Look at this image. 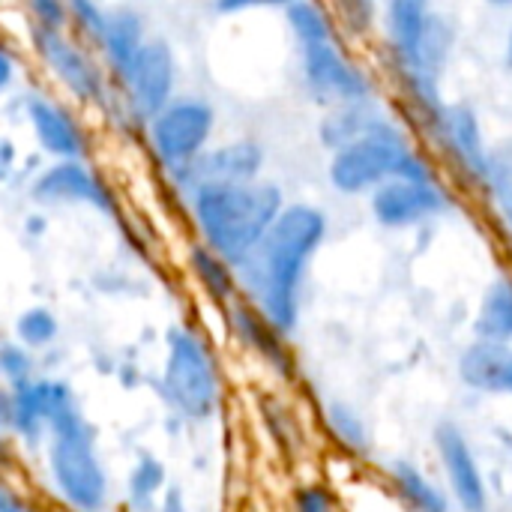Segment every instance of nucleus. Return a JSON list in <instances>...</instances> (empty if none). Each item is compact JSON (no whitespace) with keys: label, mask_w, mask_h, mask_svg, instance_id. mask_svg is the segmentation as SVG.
Listing matches in <instances>:
<instances>
[{"label":"nucleus","mask_w":512,"mask_h":512,"mask_svg":"<svg viewBox=\"0 0 512 512\" xmlns=\"http://www.w3.org/2000/svg\"><path fill=\"white\" fill-rule=\"evenodd\" d=\"M327 213L315 204H285L261 243L234 267L249 303L279 330L288 333L300 315L306 270L327 240Z\"/></svg>","instance_id":"f257e3e1"},{"label":"nucleus","mask_w":512,"mask_h":512,"mask_svg":"<svg viewBox=\"0 0 512 512\" xmlns=\"http://www.w3.org/2000/svg\"><path fill=\"white\" fill-rule=\"evenodd\" d=\"M183 201L198 240L234 267L261 243L288 204L282 186L264 177L252 183H201Z\"/></svg>","instance_id":"f03ea898"},{"label":"nucleus","mask_w":512,"mask_h":512,"mask_svg":"<svg viewBox=\"0 0 512 512\" xmlns=\"http://www.w3.org/2000/svg\"><path fill=\"white\" fill-rule=\"evenodd\" d=\"M27 42L39 69L57 84L63 96H69L72 105L84 111H105L111 105L114 84L90 42H84L72 30L42 27H30Z\"/></svg>","instance_id":"7ed1b4c3"},{"label":"nucleus","mask_w":512,"mask_h":512,"mask_svg":"<svg viewBox=\"0 0 512 512\" xmlns=\"http://www.w3.org/2000/svg\"><path fill=\"white\" fill-rule=\"evenodd\" d=\"M414 144L408 126L384 114L366 135L330 153L327 180L339 195L360 198L372 195L381 183L396 177L402 153Z\"/></svg>","instance_id":"20e7f679"},{"label":"nucleus","mask_w":512,"mask_h":512,"mask_svg":"<svg viewBox=\"0 0 512 512\" xmlns=\"http://www.w3.org/2000/svg\"><path fill=\"white\" fill-rule=\"evenodd\" d=\"M429 141L432 156L438 159L441 171L456 180L462 189L483 192L489 165H492V147L486 141L483 123L471 105L462 102H444L432 126L423 132Z\"/></svg>","instance_id":"39448f33"},{"label":"nucleus","mask_w":512,"mask_h":512,"mask_svg":"<svg viewBox=\"0 0 512 512\" xmlns=\"http://www.w3.org/2000/svg\"><path fill=\"white\" fill-rule=\"evenodd\" d=\"M216 108L198 93H177L144 123V141L162 171L198 159L216 135Z\"/></svg>","instance_id":"423d86ee"},{"label":"nucleus","mask_w":512,"mask_h":512,"mask_svg":"<svg viewBox=\"0 0 512 512\" xmlns=\"http://www.w3.org/2000/svg\"><path fill=\"white\" fill-rule=\"evenodd\" d=\"M180 66L177 54L168 39L150 36L132 66L123 72L120 81H114V99L111 105L144 132V123L177 96Z\"/></svg>","instance_id":"0eeeda50"},{"label":"nucleus","mask_w":512,"mask_h":512,"mask_svg":"<svg viewBox=\"0 0 512 512\" xmlns=\"http://www.w3.org/2000/svg\"><path fill=\"white\" fill-rule=\"evenodd\" d=\"M300 78L312 102L321 108L339 102L375 99V75L345 48L342 39L300 45Z\"/></svg>","instance_id":"6e6552de"},{"label":"nucleus","mask_w":512,"mask_h":512,"mask_svg":"<svg viewBox=\"0 0 512 512\" xmlns=\"http://www.w3.org/2000/svg\"><path fill=\"white\" fill-rule=\"evenodd\" d=\"M51 474L69 504L84 512H99L105 507V474L93 456L90 432L75 411L51 423Z\"/></svg>","instance_id":"1a4fd4ad"},{"label":"nucleus","mask_w":512,"mask_h":512,"mask_svg":"<svg viewBox=\"0 0 512 512\" xmlns=\"http://www.w3.org/2000/svg\"><path fill=\"white\" fill-rule=\"evenodd\" d=\"M30 198L42 207H90L120 219V195L90 159H51L30 180Z\"/></svg>","instance_id":"9d476101"},{"label":"nucleus","mask_w":512,"mask_h":512,"mask_svg":"<svg viewBox=\"0 0 512 512\" xmlns=\"http://www.w3.org/2000/svg\"><path fill=\"white\" fill-rule=\"evenodd\" d=\"M21 117L30 126V135L42 156L48 159H90L93 156V132L84 123L78 105L63 102L45 90H24Z\"/></svg>","instance_id":"9b49d317"},{"label":"nucleus","mask_w":512,"mask_h":512,"mask_svg":"<svg viewBox=\"0 0 512 512\" xmlns=\"http://www.w3.org/2000/svg\"><path fill=\"white\" fill-rule=\"evenodd\" d=\"M165 390L171 402L195 420H207L216 408V369L204 342L192 330L171 333V351L165 366Z\"/></svg>","instance_id":"f8f14e48"},{"label":"nucleus","mask_w":512,"mask_h":512,"mask_svg":"<svg viewBox=\"0 0 512 512\" xmlns=\"http://www.w3.org/2000/svg\"><path fill=\"white\" fill-rule=\"evenodd\" d=\"M267 168V150L258 138H231L210 144L198 159L162 171L174 195L186 198L201 183H252Z\"/></svg>","instance_id":"ddd939ff"},{"label":"nucleus","mask_w":512,"mask_h":512,"mask_svg":"<svg viewBox=\"0 0 512 512\" xmlns=\"http://www.w3.org/2000/svg\"><path fill=\"white\" fill-rule=\"evenodd\" d=\"M453 192L444 180H399L390 177L369 195V210L381 228H420L453 207Z\"/></svg>","instance_id":"4468645a"},{"label":"nucleus","mask_w":512,"mask_h":512,"mask_svg":"<svg viewBox=\"0 0 512 512\" xmlns=\"http://www.w3.org/2000/svg\"><path fill=\"white\" fill-rule=\"evenodd\" d=\"M147 24H144V15L132 6H114L108 9L105 15V27L96 39V54L99 60L105 63L108 75H111V84L123 78V72L132 66V60L138 57V51L144 48L147 42Z\"/></svg>","instance_id":"2eb2a0df"},{"label":"nucleus","mask_w":512,"mask_h":512,"mask_svg":"<svg viewBox=\"0 0 512 512\" xmlns=\"http://www.w3.org/2000/svg\"><path fill=\"white\" fill-rule=\"evenodd\" d=\"M432 0H384L381 6V30H384V57L402 60L423 42L432 18Z\"/></svg>","instance_id":"dca6fc26"},{"label":"nucleus","mask_w":512,"mask_h":512,"mask_svg":"<svg viewBox=\"0 0 512 512\" xmlns=\"http://www.w3.org/2000/svg\"><path fill=\"white\" fill-rule=\"evenodd\" d=\"M387 111L378 105V99H363V102H339L327 105L321 120H318V144L324 150H339L360 135H366Z\"/></svg>","instance_id":"f3484780"},{"label":"nucleus","mask_w":512,"mask_h":512,"mask_svg":"<svg viewBox=\"0 0 512 512\" xmlns=\"http://www.w3.org/2000/svg\"><path fill=\"white\" fill-rule=\"evenodd\" d=\"M438 447H441V456L450 468V480L459 492V501L465 504L468 512H483L486 510V492H483V480H480V471L474 465V456L465 444V438L459 435L456 426H441L438 429Z\"/></svg>","instance_id":"a211bd4d"},{"label":"nucleus","mask_w":512,"mask_h":512,"mask_svg":"<svg viewBox=\"0 0 512 512\" xmlns=\"http://www.w3.org/2000/svg\"><path fill=\"white\" fill-rule=\"evenodd\" d=\"M459 369L477 390L512 393V351L504 342H477L465 351Z\"/></svg>","instance_id":"6ab92c4d"},{"label":"nucleus","mask_w":512,"mask_h":512,"mask_svg":"<svg viewBox=\"0 0 512 512\" xmlns=\"http://www.w3.org/2000/svg\"><path fill=\"white\" fill-rule=\"evenodd\" d=\"M189 270L198 279V285L210 294V300L216 303H231L237 297V270L234 264H228L219 252H213L210 246H204L201 240L189 246Z\"/></svg>","instance_id":"aec40b11"},{"label":"nucleus","mask_w":512,"mask_h":512,"mask_svg":"<svg viewBox=\"0 0 512 512\" xmlns=\"http://www.w3.org/2000/svg\"><path fill=\"white\" fill-rule=\"evenodd\" d=\"M288 30L300 45H312V42H327V39H342L339 24L327 6V0H294L291 6L282 9Z\"/></svg>","instance_id":"412c9836"},{"label":"nucleus","mask_w":512,"mask_h":512,"mask_svg":"<svg viewBox=\"0 0 512 512\" xmlns=\"http://www.w3.org/2000/svg\"><path fill=\"white\" fill-rule=\"evenodd\" d=\"M477 336L480 342H507L512 339V282L495 279L477 312Z\"/></svg>","instance_id":"4be33fe9"},{"label":"nucleus","mask_w":512,"mask_h":512,"mask_svg":"<svg viewBox=\"0 0 512 512\" xmlns=\"http://www.w3.org/2000/svg\"><path fill=\"white\" fill-rule=\"evenodd\" d=\"M342 39H366L378 24V0H327Z\"/></svg>","instance_id":"5701e85b"},{"label":"nucleus","mask_w":512,"mask_h":512,"mask_svg":"<svg viewBox=\"0 0 512 512\" xmlns=\"http://www.w3.org/2000/svg\"><path fill=\"white\" fill-rule=\"evenodd\" d=\"M15 333H18V339H21L27 348H45V345H51L54 336H57V318H54L48 309L33 306V309H27V312L15 321Z\"/></svg>","instance_id":"b1692460"},{"label":"nucleus","mask_w":512,"mask_h":512,"mask_svg":"<svg viewBox=\"0 0 512 512\" xmlns=\"http://www.w3.org/2000/svg\"><path fill=\"white\" fill-rule=\"evenodd\" d=\"M66 3H69V30L75 36H81L84 42L96 45V39L105 27L108 9L99 0H66Z\"/></svg>","instance_id":"393cba45"},{"label":"nucleus","mask_w":512,"mask_h":512,"mask_svg":"<svg viewBox=\"0 0 512 512\" xmlns=\"http://www.w3.org/2000/svg\"><path fill=\"white\" fill-rule=\"evenodd\" d=\"M30 27L42 30H69V3L66 0H21Z\"/></svg>","instance_id":"a878e982"},{"label":"nucleus","mask_w":512,"mask_h":512,"mask_svg":"<svg viewBox=\"0 0 512 512\" xmlns=\"http://www.w3.org/2000/svg\"><path fill=\"white\" fill-rule=\"evenodd\" d=\"M396 480L402 483V489L408 492V498L423 512H447V504L438 492L429 489V483L411 468V465H396Z\"/></svg>","instance_id":"bb28decb"},{"label":"nucleus","mask_w":512,"mask_h":512,"mask_svg":"<svg viewBox=\"0 0 512 512\" xmlns=\"http://www.w3.org/2000/svg\"><path fill=\"white\" fill-rule=\"evenodd\" d=\"M42 423H45V417H42V408H39V399H36L33 384L30 387H21V393L12 399V426H18L21 435L36 438L39 429H42Z\"/></svg>","instance_id":"cd10ccee"},{"label":"nucleus","mask_w":512,"mask_h":512,"mask_svg":"<svg viewBox=\"0 0 512 512\" xmlns=\"http://www.w3.org/2000/svg\"><path fill=\"white\" fill-rule=\"evenodd\" d=\"M330 420H333V429L351 444V447H363V429H360V423L354 420V414L348 411V408H342V405H333L330 408Z\"/></svg>","instance_id":"c85d7f7f"},{"label":"nucleus","mask_w":512,"mask_h":512,"mask_svg":"<svg viewBox=\"0 0 512 512\" xmlns=\"http://www.w3.org/2000/svg\"><path fill=\"white\" fill-rule=\"evenodd\" d=\"M0 369H3L9 378H15V381L24 384V378L30 375L33 363H30V357L24 354V348L6 345V348H0Z\"/></svg>","instance_id":"c756f323"},{"label":"nucleus","mask_w":512,"mask_h":512,"mask_svg":"<svg viewBox=\"0 0 512 512\" xmlns=\"http://www.w3.org/2000/svg\"><path fill=\"white\" fill-rule=\"evenodd\" d=\"M294 0H213V9L219 15H240V12H252V9H285Z\"/></svg>","instance_id":"7c9ffc66"},{"label":"nucleus","mask_w":512,"mask_h":512,"mask_svg":"<svg viewBox=\"0 0 512 512\" xmlns=\"http://www.w3.org/2000/svg\"><path fill=\"white\" fill-rule=\"evenodd\" d=\"M15 81H18V57H15V51L0 39V102L12 93Z\"/></svg>","instance_id":"2f4dec72"},{"label":"nucleus","mask_w":512,"mask_h":512,"mask_svg":"<svg viewBox=\"0 0 512 512\" xmlns=\"http://www.w3.org/2000/svg\"><path fill=\"white\" fill-rule=\"evenodd\" d=\"M162 483V471H159V465L156 462H141V468L135 471V477H132V492H135V498H141V495H153V489Z\"/></svg>","instance_id":"473e14b6"},{"label":"nucleus","mask_w":512,"mask_h":512,"mask_svg":"<svg viewBox=\"0 0 512 512\" xmlns=\"http://www.w3.org/2000/svg\"><path fill=\"white\" fill-rule=\"evenodd\" d=\"M18 174V147L12 144V138L0 135V186L9 183Z\"/></svg>","instance_id":"72a5a7b5"},{"label":"nucleus","mask_w":512,"mask_h":512,"mask_svg":"<svg viewBox=\"0 0 512 512\" xmlns=\"http://www.w3.org/2000/svg\"><path fill=\"white\" fill-rule=\"evenodd\" d=\"M300 512H330V501L321 489H306L297 501Z\"/></svg>","instance_id":"f704fd0d"},{"label":"nucleus","mask_w":512,"mask_h":512,"mask_svg":"<svg viewBox=\"0 0 512 512\" xmlns=\"http://www.w3.org/2000/svg\"><path fill=\"white\" fill-rule=\"evenodd\" d=\"M45 231H48V216H45V213H30V216L24 219V234H27V237L39 240Z\"/></svg>","instance_id":"c9c22d12"},{"label":"nucleus","mask_w":512,"mask_h":512,"mask_svg":"<svg viewBox=\"0 0 512 512\" xmlns=\"http://www.w3.org/2000/svg\"><path fill=\"white\" fill-rule=\"evenodd\" d=\"M12 426V396L0 390V429Z\"/></svg>","instance_id":"e433bc0d"},{"label":"nucleus","mask_w":512,"mask_h":512,"mask_svg":"<svg viewBox=\"0 0 512 512\" xmlns=\"http://www.w3.org/2000/svg\"><path fill=\"white\" fill-rule=\"evenodd\" d=\"M504 60H507V66L512 69V24L510 30H507V42H504Z\"/></svg>","instance_id":"4c0bfd02"},{"label":"nucleus","mask_w":512,"mask_h":512,"mask_svg":"<svg viewBox=\"0 0 512 512\" xmlns=\"http://www.w3.org/2000/svg\"><path fill=\"white\" fill-rule=\"evenodd\" d=\"M504 228H507V237L512 243V210H504Z\"/></svg>","instance_id":"58836bf2"},{"label":"nucleus","mask_w":512,"mask_h":512,"mask_svg":"<svg viewBox=\"0 0 512 512\" xmlns=\"http://www.w3.org/2000/svg\"><path fill=\"white\" fill-rule=\"evenodd\" d=\"M486 3H492V6H501V9H512V0H486Z\"/></svg>","instance_id":"ea45409f"},{"label":"nucleus","mask_w":512,"mask_h":512,"mask_svg":"<svg viewBox=\"0 0 512 512\" xmlns=\"http://www.w3.org/2000/svg\"><path fill=\"white\" fill-rule=\"evenodd\" d=\"M3 512H21V510H3Z\"/></svg>","instance_id":"a19ab883"}]
</instances>
